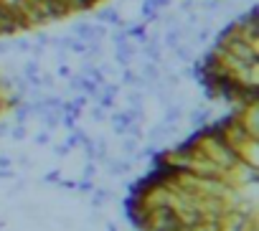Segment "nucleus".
<instances>
[{"label":"nucleus","instance_id":"nucleus-1","mask_svg":"<svg viewBox=\"0 0 259 231\" xmlns=\"http://www.w3.org/2000/svg\"><path fill=\"white\" fill-rule=\"evenodd\" d=\"M259 107L165 150L133 188L127 213L140 231H256Z\"/></svg>","mask_w":259,"mask_h":231},{"label":"nucleus","instance_id":"nucleus-2","mask_svg":"<svg viewBox=\"0 0 259 231\" xmlns=\"http://www.w3.org/2000/svg\"><path fill=\"white\" fill-rule=\"evenodd\" d=\"M196 69L211 97L234 107L256 104V11L239 16Z\"/></svg>","mask_w":259,"mask_h":231},{"label":"nucleus","instance_id":"nucleus-3","mask_svg":"<svg viewBox=\"0 0 259 231\" xmlns=\"http://www.w3.org/2000/svg\"><path fill=\"white\" fill-rule=\"evenodd\" d=\"M18 104H21V89L16 86V81L11 76H6L0 71V120H3L8 112H13Z\"/></svg>","mask_w":259,"mask_h":231}]
</instances>
